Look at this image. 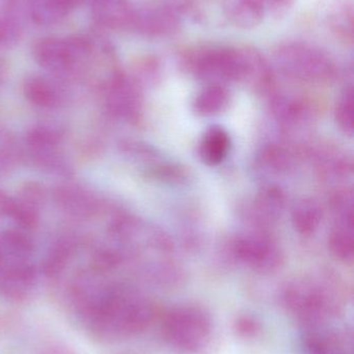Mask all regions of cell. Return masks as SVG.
<instances>
[{
    "label": "cell",
    "mask_w": 354,
    "mask_h": 354,
    "mask_svg": "<svg viewBox=\"0 0 354 354\" xmlns=\"http://www.w3.org/2000/svg\"><path fill=\"white\" fill-rule=\"evenodd\" d=\"M83 314L94 333L103 338L133 336L145 330L154 317L152 304L128 289H108L81 299Z\"/></svg>",
    "instance_id": "6da1fadb"
},
{
    "label": "cell",
    "mask_w": 354,
    "mask_h": 354,
    "mask_svg": "<svg viewBox=\"0 0 354 354\" xmlns=\"http://www.w3.org/2000/svg\"><path fill=\"white\" fill-rule=\"evenodd\" d=\"M282 299L287 309L297 318L318 324L336 313L338 286L330 277H303L287 283Z\"/></svg>",
    "instance_id": "7a4b0ae2"
},
{
    "label": "cell",
    "mask_w": 354,
    "mask_h": 354,
    "mask_svg": "<svg viewBox=\"0 0 354 354\" xmlns=\"http://www.w3.org/2000/svg\"><path fill=\"white\" fill-rule=\"evenodd\" d=\"M274 60L283 74L303 82H330L337 75L333 58L324 50L309 44H282L274 50Z\"/></svg>",
    "instance_id": "3957f363"
},
{
    "label": "cell",
    "mask_w": 354,
    "mask_h": 354,
    "mask_svg": "<svg viewBox=\"0 0 354 354\" xmlns=\"http://www.w3.org/2000/svg\"><path fill=\"white\" fill-rule=\"evenodd\" d=\"M183 64L189 74L206 84L240 82L238 48L197 47L185 54Z\"/></svg>",
    "instance_id": "277c9868"
},
{
    "label": "cell",
    "mask_w": 354,
    "mask_h": 354,
    "mask_svg": "<svg viewBox=\"0 0 354 354\" xmlns=\"http://www.w3.org/2000/svg\"><path fill=\"white\" fill-rule=\"evenodd\" d=\"M162 330L172 346L197 353L209 343L213 326L211 318L201 308L182 306L166 313Z\"/></svg>",
    "instance_id": "5b68a950"
},
{
    "label": "cell",
    "mask_w": 354,
    "mask_h": 354,
    "mask_svg": "<svg viewBox=\"0 0 354 354\" xmlns=\"http://www.w3.org/2000/svg\"><path fill=\"white\" fill-rule=\"evenodd\" d=\"M230 254L240 263L259 272H274L282 266L283 252L269 230L251 228L230 243Z\"/></svg>",
    "instance_id": "8992f818"
},
{
    "label": "cell",
    "mask_w": 354,
    "mask_h": 354,
    "mask_svg": "<svg viewBox=\"0 0 354 354\" xmlns=\"http://www.w3.org/2000/svg\"><path fill=\"white\" fill-rule=\"evenodd\" d=\"M33 52L46 70L62 73L72 70L91 54V43L83 37H43L35 41Z\"/></svg>",
    "instance_id": "52a82bcc"
},
{
    "label": "cell",
    "mask_w": 354,
    "mask_h": 354,
    "mask_svg": "<svg viewBox=\"0 0 354 354\" xmlns=\"http://www.w3.org/2000/svg\"><path fill=\"white\" fill-rule=\"evenodd\" d=\"M270 110L278 126L287 134L309 128L315 118V111L307 100L285 93H272Z\"/></svg>",
    "instance_id": "ba28073f"
},
{
    "label": "cell",
    "mask_w": 354,
    "mask_h": 354,
    "mask_svg": "<svg viewBox=\"0 0 354 354\" xmlns=\"http://www.w3.org/2000/svg\"><path fill=\"white\" fill-rule=\"evenodd\" d=\"M110 110L118 118L134 122L141 115V93L139 83L133 77L116 74L107 86Z\"/></svg>",
    "instance_id": "9c48e42d"
},
{
    "label": "cell",
    "mask_w": 354,
    "mask_h": 354,
    "mask_svg": "<svg viewBox=\"0 0 354 354\" xmlns=\"http://www.w3.org/2000/svg\"><path fill=\"white\" fill-rule=\"evenodd\" d=\"M180 27L178 10L170 6H159L135 10L131 28L143 37L157 39L176 35Z\"/></svg>",
    "instance_id": "30bf717a"
},
{
    "label": "cell",
    "mask_w": 354,
    "mask_h": 354,
    "mask_svg": "<svg viewBox=\"0 0 354 354\" xmlns=\"http://www.w3.org/2000/svg\"><path fill=\"white\" fill-rule=\"evenodd\" d=\"M286 205V196L281 187L272 185L263 187L254 199L247 212L251 228L269 230L276 224Z\"/></svg>",
    "instance_id": "8fae6325"
},
{
    "label": "cell",
    "mask_w": 354,
    "mask_h": 354,
    "mask_svg": "<svg viewBox=\"0 0 354 354\" xmlns=\"http://www.w3.org/2000/svg\"><path fill=\"white\" fill-rule=\"evenodd\" d=\"M35 270L27 258L0 259V292L12 299H24L35 284Z\"/></svg>",
    "instance_id": "7c38bea8"
},
{
    "label": "cell",
    "mask_w": 354,
    "mask_h": 354,
    "mask_svg": "<svg viewBox=\"0 0 354 354\" xmlns=\"http://www.w3.org/2000/svg\"><path fill=\"white\" fill-rule=\"evenodd\" d=\"M238 51L241 62L240 82L256 93H272L274 74L267 60L255 48L239 47Z\"/></svg>",
    "instance_id": "4fadbf2b"
},
{
    "label": "cell",
    "mask_w": 354,
    "mask_h": 354,
    "mask_svg": "<svg viewBox=\"0 0 354 354\" xmlns=\"http://www.w3.org/2000/svg\"><path fill=\"white\" fill-rule=\"evenodd\" d=\"M136 8L128 0H93L91 14L102 26L112 29L131 28Z\"/></svg>",
    "instance_id": "5bb4252c"
},
{
    "label": "cell",
    "mask_w": 354,
    "mask_h": 354,
    "mask_svg": "<svg viewBox=\"0 0 354 354\" xmlns=\"http://www.w3.org/2000/svg\"><path fill=\"white\" fill-rule=\"evenodd\" d=\"M256 161L258 170L263 176H283L293 169L297 158L286 143L272 142L262 147Z\"/></svg>",
    "instance_id": "9a60e30c"
},
{
    "label": "cell",
    "mask_w": 354,
    "mask_h": 354,
    "mask_svg": "<svg viewBox=\"0 0 354 354\" xmlns=\"http://www.w3.org/2000/svg\"><path fill=\"white\" fill-rule=\"evenodd\" d=\"M328 235V249L341 261H353L354 256L353 214H337Z\"/></svg>",
    "instance_id": "2e32d148"
},
{
    "label": "cell",
    "mask_w": 354,
    "mask_h": 354,
    "mask_svg": "<svg viewBox=\"0 0 354 354\" xmlns=\"http://www.w3.org/2000/svg\"><path fill=\"white\" fill-rule=\"evenodd\" d=\"M231 149L229 133L222 127H210L199 145V155L202 162L210 167L220 165L228 157Z\"/></svg>",
    "instance_id": "e0dca14e"
},
{
    "label": "cell",
    "mask_w": 354,
    "mask_h": 354,
    "mask_svg": "<svg viewBox=\"0 0 354 354\" xmlns=\"http://www.w3.org/2000/svg\"><path fill=\"white\" fill-rule=\"evenodd\" d=\"M230 104V91L226 85L206 84L193 100V109L197 115L210 118L218 115Z\"/></svg>",
    "instance_id": "ac0fdd59"
},
{
    "label": "cell",
    "mask_w": 354,
    "mask_h": 354,
    "mask_svg": "<svg viewBox=\"0 0 354 354\" xmlns=\"http://www.w3.org/2000/svg\"><path fill=\"white\" fill-rule=\"evenodd\" d=\"M82 0H31V18L39 25H53L73 12Z\"/></svg>",
    "instance_id": "d6986e66"
},
{
    "label": "cell",
    "mask_w": 354,
    "mask_h": 354,
    "mask_svg": "<svg viewBox=\"0 0 354 354\" xmlns=\"http://www.w3.org/2000/svg\"><path fill=\"white\" fill-rule=\"evenodd\" d=\"M324 218L321 205L313 198H303L295 203L291 214L293 227L299 234L310 236L319 228Z\"/></svg>",
    "instance_id": "ffe728a7"
},
{
    "label": "cell",
    "mask_w": 354,
    "mask_h": 354,
    "mask_svg": "<svg viewBox=\"0 0 354 354\" xmlns=\"http://www.w3.org/2000/svg\"><path fill=\"white\" fill-rule=\"evenodd\" d=\"M231 22L240 29L256 28L265 18V12L249 0H230L226 8Z\"/></svg>",
    "instance_id": "44dd1931"
},
{
    "label": "cell",
    "mask_w": 354,
    "mask_h": 354,
    "mask_svg": "<svg viewBox=\"0 0 354 354\" xmlns=\"http://www.w3.org/2000/svg\"><path fill=\"white\" fill-rule=\"evenodd\" d=\"M24 91L29 101L44 107L56 105L60 99V91L57 85L46 77H29L25 81Z\"/></svg>",
    "instance_id": "7402d4cb"
},
{
    "label": "cell",
    "mask_w": 354,
    "mask_h": 354,
    "mask_svg": "<svg viewBox=\"0 0 354 354\" xmlns=\"http://www.w3.org/2000/svg\"><path fill=\"white\" fill-rule=\"evenodd\" d=\"M320 174L326 178L338 179L348 176L351 172V162L346 155L338 149H326L315 155Z\"/></svg>",
    "instance_id": "603a6c76"
},
{
    "label": "cell",
    "mask_w": 354,
    "mask_h": 354,
    "mask_svg": "<svg viewBox=\"0 0 354 354\" xmlns=\"http://www.w3.org/2000/svg\"><path fill=\"white\" fill-rule=\"evenodd\" d=\"M353 6L351 2H339L330 15V26L338 39L345 43L353 41Z\"/></svg>",
    "instance_id": "cb8c5ba5"
},
{
    "label": "cell",
    "mask_w": 354,
    "mask_h": 354,
    "mask_svg": "<svg viewBox=\"0 0 354 354\" xmlns=\"http://www.w3.org/2000/svg\"><path fill=\"white\" fill-rule=\"evenodd\" d=\"M335 120L344 134L353 136L354 130V97L353 86L341 93L335 107Z\"/></svg>",
    "instance_id": "d4e9b609"
},
{
    "label": "cell",
    "mask_w": 354,
    "mask_h": 354,
    "mask_svg": "<svg viewBox=\"0 0 354 354\" xmlns=\"http://www.w3.org/2000/svg\"><path fill=\"white\" fill-rule=\"evenodd\" d=\"M22 35V24L18 17L10 10L0 12V48L14 47Z\"/></svg>",
    "instance_id": "484cf974"
},
{
    "label": "cell",
    "mask_w": 354,
    "mask_h": 354,
    "mask_svg": "<svg viewBox=\"0 0 354 354\" xmlns=\"http://www.w3.org/2000/svg\"><path fill=\"white\" fill-rule=\"evenodd\" d=\"M137 77L148 83H155L161 78V64L155 56H145L136 66Z\"/></svg>",
    "instance_id": "4316f807"
},
{
    "label": "cell",
    "mask_w": 354,
    "mask_h": 354,
    "mask_svg": "<svg viewBox=\"0 0 354 354\" xmlns=\"http://www.w3.org/2000/svg\"><path fill=\"white\" fill-rule=\"evenodd\" d=\"M12 204L14 202L10 201L6 196L2 195L0 193V214H10L12 212Z\"/></svg>",
    "instance_id": "83f0119b"
},
{
    "label": "cell",
    "mask_w": 354,
    "mask_h": 354,
    "mask_svg": "<svg viewBox=\"0 0 354 354\" xmlns=\"http://www.w3.org/2000/svg\"><path fill=\"white\" fill-rule=\"evenodd\" d=\"M3 167V161L1 160V157H0V169Z\"/></svg>",
    "instance_id": "f1b7e54d"
},
{
    "label": "cell",
    "mask_w": 354,
    "mask_h": 354,
    "mask_svg": "<svg viewBox=\"0 0 354 354\" xmlns=\"http://www.w3.org/2000/svg\"><path fill=\"white\" fill-rule=\"evenodd\" d=\"M2 76V66L1 64H0V78H1Z\"/></svg>",
    "instance_id": "f546056e"
}]
</instances>
